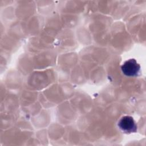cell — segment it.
<instances>
[{
	"mask_svg": "<svg viewBox=\"0 0 146 146\" xmlns=\"http://www.w3.org/2000/svg\"><path fill=\"white\" fill-rule=\"evenodd\" d=\"M122 72L127 76H137L140 70V66L135 59L126 60L121 66Z\"/></svg>",
	"mask_w": 146,
	"mask_h": 146,
	"instance_id": "2",
	"label": "cell"
},
{
	"mask_svg": "<svg viewBox=\"0 0 146 146\" xmlns=\"http://www.w3.org/2000/svg\"><path fill=\"white\" fill-rule=\"evenodd\" d=\"M119 129L124 133H131L137 131V125L133 118L128 115L123 116L118 121L117 124Z\"/></svg>",
	"mask_w": 146,
	"mask_h": 146,
	"instance_id": "1",
	"label": "cell"
}]
</instances>
